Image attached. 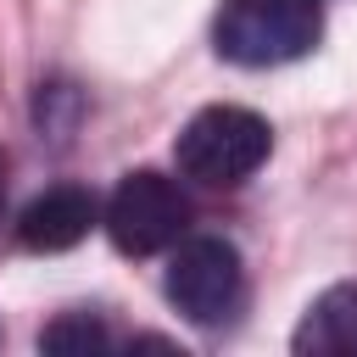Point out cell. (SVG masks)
I'll use <instances>...</instances> for the list:
<instances>
[{
    "instance_id": "1",
    "label": "cell",
    "mask_w": 357,
    "mask_h": 357,
    "mask_svg": "<svg viewBox=\"0 0 357 357\" xmlns=\"http://www.w3.org/2000/svg\"><path fill=\"white\" fill-rule=\"evenodd\" d=\"M324 33L318 0H223L212 45L234 67H284L301 61Z\"/></svg>"
},
{
    "instance_id": "2",
    "label": "cell",
    "mask_w": 357,
    "mask_h": 357,
    "mask_svg": "<svg viewBox=\"0 0 357 357\" xmlns=\"http://www.w3.org/2000/svg\"><path fill=\"white\" fill-rule=\"evenodd\" d=\"M268 151H273V128H268V117H257L245 106H206L173 139L178 173L195 184H212V190L245 184L268 162Z\"/></svg>"
},
{
    "instance_id": "3",
    "label": "cell",
    "mask_w": 357,
    "mask_h": 357,
    "mask_svg": "<svg viewBox=\"0 0 357 357\" xmlns=\"http://www.w3.org/2000/svg\"><path fill=\"white\" fill-rule=\"evenodd\" d=\"M162 290L190 324H223L240 307V290H245L240 251L223 234H178Z\"/></svg>"
},
{
    "instance_id": "4",
    "label": "cell",
    "mask_w": 357,
    "mask_h": 357,
    "mask_svg": "<svg viewBox=\"0 0 357 357\" xmlns=\"http://www.w3.org/2000/svg\"><path fill=\"white\" fill-rule=\"evenodd\" d=\"M184 229H190V201L167 173L134 167V173L117 178V190L106 201V234L123 257H156Z\"/></svg>"
},
{
    "instance_id": "5",
    "label": "cell",
    "mask_w": 357,
    "mask_h": 357,
    "mask_svg": "<svg viewBox=\"0 0 357 357\" xmlns=\"http://www.w3.org/2000/svg\"><path fill=\"white\" fill-rule=\"evenodd\" d=\"M95 218H100V206L84 184H56L22 206L17 240H22V251H73L95 229Z\"/></svg>"
},
{
    "instance_id": "6",
    "label": "cell",
    "mask_w": 357,
    "mask_h": 357,
    "mask_svg": "<svg viewBox=\"0 0 357 357\" xmlns=\"http://www.w3.org/2000/svg\"><path fill=\"white\" fill-rule=\"evenodd\" d=\"M290 351H312V357H357V284H329L324 296H312V307L301 312Z\"/></svg>"
},
{
    "instance_id": "7",
    "label": "cell",
    "mask_w": 357,
    "mask_h": 357,
    "mask_svg": "<svg viewBox=\"0 0 357 357\" xmlns=\"http://www.w3.org/2000/svg\"><path fill=\"white\" fill-rule=\"evenodd\" d=\"M117 335L100 312H61L56 324L39 329V351H61V357H84V351H112Z\"/></svg>"
},
{
    "instance_id": "8",
    "label": "cell",
    "mask_w": 357,
    "mask_h": 357,
    "mask_svg": "<svg viewBox=\"0 0 357 357\" xmlns=\"http://www.w3.org/2000/svg\"><path fill=\"white\" fill-rule=\"evenodd\" d=\"M78 117H84V95H78L73 84H61V78L39 84V100H33L39 139L50 134V145H67V139H73V128H78Z\"/></svg>"
},
{
    "instance_id": "9",
    "label": "cell",
    "mask_w": 357,
    "mask_h": 357,
    "mask_svg": "<svg viewBox=\"0 0 357 357\" xmlns=\"http://www.w3.org/2000/svg\"><path fill=\"white\" fill-rule=\"evenodd\" d=\"M0 206H6V156H0Z\"/></svg>"
}]
</instances>
